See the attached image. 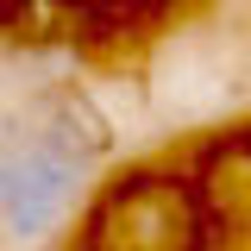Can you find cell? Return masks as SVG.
<instances>
[{"mask_svg": "<svg viewBox=\"0 0 251 251\" xmlns=\"http://www.w3.org/2000/svg\"><path fill=\"white\" fill-rule=\"evenodd\" d=\"M69 201H75V151L38 126L6 132V145H0V214H6V226L19 239H31L50 220H63Z\"/></svg>", "mask_w": 251, "mask_h": 251, "instance_id": "obj_1", "label": "cell"}]
</instances>
